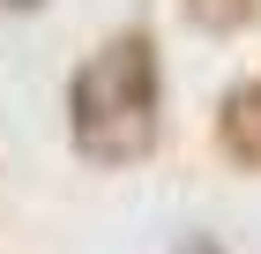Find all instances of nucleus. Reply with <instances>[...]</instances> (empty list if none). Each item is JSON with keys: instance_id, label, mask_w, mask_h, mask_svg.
Listing matches in <instances>:
<instances>
[{"instance_id": "nucleus-2", "label": "nucleus", "mask_w": 261, "mask_h": 254, "mask_svg": "<svg viewBox=\"0 0 261 254\" xmlns=\"http://www.w3.org/2000/svg\"><path fill=\"white\" fill-rule=\"evenodd\" d=\"M187 254H217V247H187Z\"/></svg>"}, {"instance_id": "nucleus-1", "label": "nucleus", "mask_w": 261, "mask_h": 254, "mask_svg": "<svg viewBox=\"0 0 261 254\" xmlns=\"http://www.w3.org/2000/svg\"><path fill=\"white\" fill-rule=\"evenodd\" d=\"M157 127V67L135 38L97 53L75 82V135L90 157H142Z\"/></svg>"}]
</instances>
